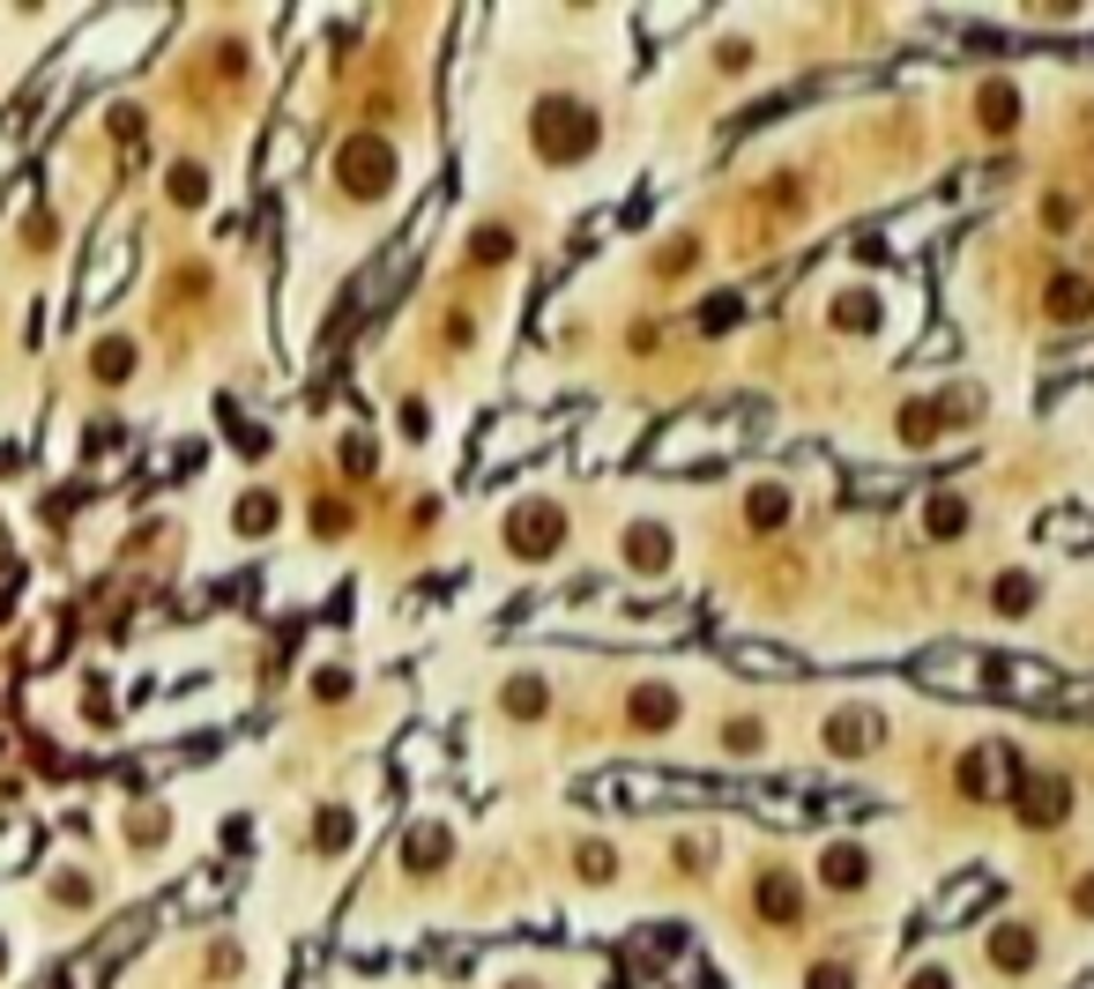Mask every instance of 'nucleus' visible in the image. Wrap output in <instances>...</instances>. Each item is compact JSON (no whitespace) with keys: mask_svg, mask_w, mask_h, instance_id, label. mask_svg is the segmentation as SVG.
Instances as JSON below:
<instances>
[{"mask_svg":"<svg viewBox=\"0 0 1094 989\" xmlns=\"http://www.w3.org/2000/svg\"><path fill=\"white\" fill-rule=\"evenodd\" d=\"M537 142H544L551 165H574V157H589V149H596V120L581 112V105L551 97L544 112H537Z\"/></svg>","mask_w":1094,"mask_h":989,"instance_id":"nucleus-1","label":"nucleus"},{"mask_svg":"<svg viewBox=\"0 0 1094 989\" xmlns=\"http://www.w3.org/2000/svg\"><path fill=\"white\" fill-rule=\"evenodd\" d=\"M1065 811H1072V782L1065 774H1050V767L1020 774V819L1027 825H1065Z\"/></svg>","mask_w":1094,"mask_h":989,"instance_id":"nucleus-2","label":"nucleus"},{"mask_svg":"<svg viewBox=\"0 0 1094 989\" xmlns=\"http://www.w3.org/2000/svg\"><path fill=\"white\" fill-rule=\"evenodd\" d=\"M506 529H514V551H521V558H551V551H558V536H566L558 506H544V498H529V506H521Z\"/></svg>","mask_w":1094,"mask_h":989,"instance_id":"nucleus-3","label":"nucleus"},{"mask_svg":"<svg viewBox=\"0 0 1094 989\" xmlns=\"http://www.w3.org/2000/svg\"><path fill=\"white\" fill-rule=\"evenodd\" d=\"M879 737H886V722L871 714V707H842V714H827V751H842V759L871 751Z\"/></svg>","mask_w":1094,"mask_h":989,"instance_id":"nucleus-4","label":"nucleus"},{"mask_svg":"<svg viewBox=\"0 0 1094 989\" xmlns=\"http://www.w3.org/2000/svg\"><path fill=\"white\" fill-rule=\"evenodd\" d=\"M864 878H871V848H864V841H834V848L819 856V885H827V893H856Z\"/></svg>","mask_w":1094,"mask_h":989,"instance_id":"nucleus-5","label":"nucleus"},{"mask_svg":"<svg viewBox=\"0 0 1094 989\" xmlns=\"http://www.w3.org/2000/svg\"><path fill=\"white\" fill-rule=\"evenodd\" d=\"M671 558H677L671 529H656V521L626 529V566H633V574H671Z\"/></svg>","mask_w":1094,"mask_h":989,"instance_id":"nucleus-6","label":"nucleus"},{"mask_svg":"<svg viewBox=\"0 0 1094 989\" xmlns=\"http://www.w3.org/2000/svg\"><path fill=\"white\" fill-rule=\"evenodd\" d=\"M983 952H990V967L1027 975V967H1035V930H1027V922H998V930L983 938Z\"/></svg>","mask_w":1094,"mask_h":989,"instance_id":"nucleus-7","label":"nucleus"},{"mask_svg":"<svg viewBox=\"0 0 1094 989\" xmlns=\"http://www.w3.org/2000/svg\"><path fill=\"white\" fill-rule=\"evenodd\" d=\"M916 521H924L930 543H953L961 529H969V498H961V492H930L924 506H916Z\"/></svg>","mask_w":1094,"mask_h":989,"instance_id":"nucleus-8","label":"nucleus"},{"mask_svg":"<svg viewBox=\"0 0 1094 989\" xmlns=\"http://www.w3.org/2000/svg\"><path fill=\"white\" fill-rule=\"evenodd\" d=\"M1006 782H1012V774H1006V751H998V744H983V751L961 759V796H975V804H983V796H998Z\"/></svg>","mask_w":1094,"mask_h":989,"instance_id":"nucleus-9","label":"nucleus"},{"mask_svg":"<svg viewBox=\"0 0 1094 989\" xmlns=\"http://www.w3.org/2000/svg\"><path fill=\"white\" fill-rule=\"evenodd\" d=\"M677 722V685H633V729L663 737Z\"/></svg>","mask_w":1094,"mask_h":989,"instance_id":"nucleus-10","label":"nucleus"},{"mask_svg":"<svg viewBox=\"0 0 1094 989\" xmlns=\"http://www.w3.org/2000/svg\"><path fill=\"white\" fill-rule=\"evenodd\" d=\"M1087 313H1094V284H1087V276H1050V321L1080 328Z\"/></svg>","mask_w":1094,"mask_h":989,"instance_id":"nucleus-11","label":"nucleus"},{"mask_svg":"<svg viewBox=\"0 0 1094 989\" xmlns=\"http://www.w3.org/2000/svg\"><path fill=\"white\" fill-rule=\"evenodd\" d=\"M1035 595H1043V588H1035V574H998V588H990V611H998V618H1027V611H1035Z\"/></svg>","mask_w":1094,"mask_h":989,"instance_id":"nucleus-12","label":"nucleus"},{"mask_svg":"<svg viewBox=\"0 0 1094 989\" xmlns=\"http://www.w3.org/2000/svg\"><path fill=\"white\" fill-rule=\"evenodd\" d=\"M745 521H753V529H782V521H790V492H782V484H753V492H745Z\"/></svg>","mask_w":1094,"mask_h":989,"instance_id":"nucleus-13","label":"nucleus"},{"mask_svg":"<svg viewBox=\"0 0 1094 989\" xmlns=\"http://www.w3.org/2000/svg\"><path fill=\"white\" fill-rule=\"evenodd\" d=\"M759 915H767V922H782V930H790V922H797V915H804V901H797V885H790V878H759Z\"/></svg>","mask_w":1094,"mask_h":989,"instance_id":"nucleus-14","label":"nucleus"},{"mask_svg":"<svg viewBox=\"0 0 1094 989\" xmlns=\"http://www.w3.org/2000/svg\"><path fill=\"white\" fill-rule=\"evenodd\" d=\"M1012 112H1020V97H1012V83H990L983 89V126H998V134H1012Z\"/></svg>","mask_w":1094,"mask_h":989,"instance_id":"nucleus-15","label":"nucleus"},{"mask_svg":"<svg viewBox=\"0 0 1094 989\" xmlns=\"http://www.w3.org/2000/svg\"><path fill=\"white\" fill-rule=\"evenodd\" d=\"M924 439H938V402H909L901 410V447H924Z\"/></svg>","mask_w":1094,"mask_h":989,"instance_id":"nucleus-16","label":"nucleus"},{"mask_svg":"<svg viewBox=\"0 0 1094 989\" xmlns=\"http://www.w3.org/2000/svg\"><path fill=\"white\" fill-rule=\"evenodd\" d=\"M834 328H849V335L879 328V298H871V305H864V290H849L842 305H834Z\"/></svg>","mask_w":1094,"mask_h":989,"instance_id":"nucleus-17","label":"nucleus"},{"mask_svg":"<svg viewBox=\"0 0 1094 989\" xmlns=\"http://www.w3.org/2000/svg\"><path fill=\"white\" fill-rule=\"evenodd\" d=\"M804 989H856V967H849V960H819V967L804 975Z\"/></svg>","mask_w":1094,"mask_h":989,"instance_id":"nucleus-18","label":"nucleus"},{"mask_svg":"<svg viewBox=\"0 0 1094 989\" xmlns=\"http://www.w3.org/2000/svg\"><path fill=\"white\" fill-rule=\"evenodd\" d=\"M722 744L745 759V751H767V729H759V722H730V729H722Z\"/></svg>","mask_w":1094,"mask_h":989,"instance_id":"nucleus-19","label":"nucleus"},{"mask_svg":"<svg viewBox=\"0 0 1094 989\" xmlns=\"http://www.w3.org/2000/svg\"><path fill=\"white\" fill-rule=\"evenodd\" d=\"M909 989H953V975H946V967H916V975H909Z\"/></svg>","mask_w":1094,"mask_h":989,"instance_id":"nucleus-20","label":"nucleus"},{"mask_svg":"<svg viewBox=\"0 0 1094 989\" xmlns=\"http://www.w3.org/2000/svg\"><path fill=\"white\" fill-rule=\"evenodd\" d=\"M1080 915H1094V878H1080Z\"/></svg>","mask_w":1094,"mask_h":989,"instance_id":"nucleus-21","label":"nucleus"},{"mask_svg":"<svg viewBox=\"0 0 1094 989\" xmlns=\"http://www.w3.org/2000/svg\"><path fill=\"white\" fill-rule=\"evenodd\" d=\"M514 989H537V982H514Z\"/></svg>","mask_w":1094,"mask_h":989,"instance_id":"nucleus-22","label":"nucleus"}]
</instances>
